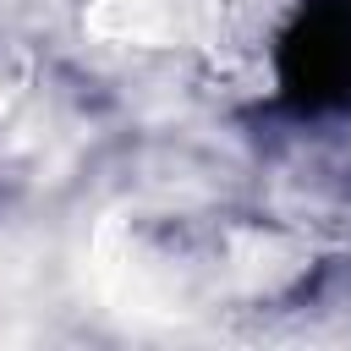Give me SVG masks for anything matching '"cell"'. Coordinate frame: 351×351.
<instances>
[{"label": "cell", "mask_w": 351, "mask_h": 351, "mask_svg": "<svg viewBox=\"0 0 351 351\" xmlns=\"http://www.w3.org/2000/svg\"><path fill=\"white\" fill-rule=\"evenodd\" d=\"M280 82L296 104H335L351 93V0H313L280 49Z\"/></svg>", "instance_id": "cell-1"}]
</instances>
